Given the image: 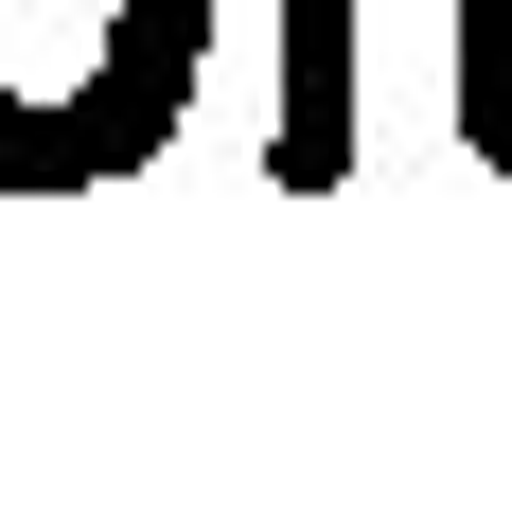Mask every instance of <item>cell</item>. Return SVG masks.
I'll return each mask as SVG.
<instances>
[{
    "instance_id": "obj_1",
    "label": "cell",
    "mask_w": 512,
    "mask_h": 512,
    "mask_svg": "<svg viewBox=\"0 0 512 512\" xmlns=\"http://www.w3.org/2000/svg\"><path fill=\"white\" fill-rule=\"evenodd\" d=\"M212 0H0V195H106L177 142Z\"/></svg>"
},
{
    "instance_id": "obj_3",
    "label": "cell",
    "mask_w": 512,
    "mask_h": 512,
    "mask_svg": "<svg viewBox=\"0 0 512 512\" xmlns=\"http://www.w3.org/2000/svg\"><path fill=\"white\" fill-rule=\"evenodd\" d=\"M460 142L477 177H512V0H460Z\"/></svg>"
},
{
    "instance_id": "obj_2",
    "label": "cell",
    "mask_w": 512,
    "mask_h": 512,
    "mask_svg": "<svg viewBox=\"0 0 512 512\" xmlns=\"http://www.w3.org/2000/svg\"><path fill=\"white\" fill-rule=\"evenodd\" d=\"M283 195H336L354 177V0H283V142H265Z\"/></svg>"
}]
</instances>
